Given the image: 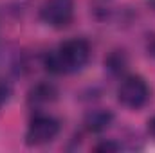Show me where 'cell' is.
I'll return each instance as SVG.
<instances>
[{
    "instance_id": "1",
    "label": "cell",
    "mask_w": 155,
    "mask_h": 153,
    "mask_svg": "<svg viewBox=\"0 0 155 153\" xmlns=\"http://www.w3.org/2000/svg\"><path fill=\"white\" fill-rule=\"evenodd\" d=\"M90 56L92 50L87 40L71 38L47 54L45 69L52 74H74L87 67Z\"/></svg>"
},
{
    "instance_id": "2",
    "label": "cell",
    "mask_w": 155,
    "mask_h": 153,
    "mask_svg": "<svg viewBox=\"0 0 155 153\" xmlns=\"http://www.w3.org/2000/svg\"><path fill=\"white\" fill-rule=\"evenodd\" d=\"M117 99L124 108L139 110L150 101V86L143 76H126L117 88Z\"/></svg>"
},
{
    "instance_id": "3",
    "label": "cell",
    "mask_w": 155,
    "mask_h": 153,
    "mask_svg": "<svg viewBox=\"0 0 155 153\" xmlns=\"http://www.w3.org/2000/svg\"><path fill=\"white\" fill-rule=\"evenodd\" d=\"M60 130H61V126L56 117L47 114H36L29 121V126L25 132V144L27 146L49 144L58 137Z\"/></svg>"
},
{
    "instance_id": "4",
    "label": "cell",
    "mask_w": 155,
    "mask_h": 153,
    "mask_svg": "<svg viewBox=\"0 0 155 153\" xmlns=\"http://www.w3.org/2000/svg\"><path fill=\"white\" fill-rule=\"evenodd\" d=\"M74 18V0H45L40 7V20L54 29L67 27Z\"/></svg>"
},
{
    "instance_id": "5",
    "label": "cell",
    "mask_w": 155,
    "mask_h": 153,
    "mask_svg": "<svg viewBox=\"0 0 155 153\" xmlns=\"http://www.w3.org/2000/svg\"><path fill=\"white\" fill-rule=\"evenodd\" d=\"M58 97V90L54 85L51 83H38L31 88L29 96H27V101L31 106H41V105H47V103H52L56 101Z\"/></svg>"
},
{
    "instance_id": "6",
    "label": "cell",
    "mask_w": 155,
    "mask_h": 153,
    "mask_svg": "<svg viewBox=\"0 0 155 153\" xmlns=\"http://www.w3.org/2000/svg\"><path fill=\"white\" fill-rule=\"evenodd\" d=\"M114 121V114L110 110H105V108H96V110H90L87 117H85V126L88 132H103L107 130Z\"/></svg>"
},
{
    "instance_id": "7",
    "label": "cell",
    "mask_w": 155,
    "mask_h": 153,
    "mask_svg": "<svg viewBox=\"0 0 155 153\" xmlns=\"http://www.w3.org/2000/svg\"><path fill=\"white\" fill-rule=\"evenodd\" d=\"M105 67L107 69H110L112 72H123L124 70V67H126V58H124V54L123 52H112L110 56H108V60H105Z\"/></svg>"
},
{
    "instance_id": "8",
    "label": "cell",
    "mask_w": 155,
    "mask_h": 153,
    "mask_svg": "<svg viewBox=\"0 0 155 153\" xmlns=\"http://www.w3.org/2000/svg\"><path fill=\"white\" fill-rule=\"evenodd\" d=\"M9 97H11V86L7 81L0 79V108L9 101Z\"/></svg>"
},
{
    "instance_id": "9",
    "label": "cell",
    "mask_w": 155,
    "mask_h": 153,
    "mask_svg": "<svg viewBox=\"0 0 155 153\" xmlns=\"http://www.w3.org/2000/svg\"><path fill=\"white\" fill-rule=\"evenodd\" d=\"M121 146L114 142V141H103V142H99L97 146H94V151H117Z\"/></svg>"
},
{
    "instance_id": "10",
    "label": "cell",
    "mask_w": 155,
    "mask_h": 153,
    "mask_svg": "<svg viewBox=\"0 0 155 153\" xmlns=\"http://www.w3.org/2000/svg\"><path fill=\"white\" fill-rule=\"evenodd\" d=\"M146 130H148V133L155 139V115L148 119V122H146Z\"/></svg>"
}]
</instances>
